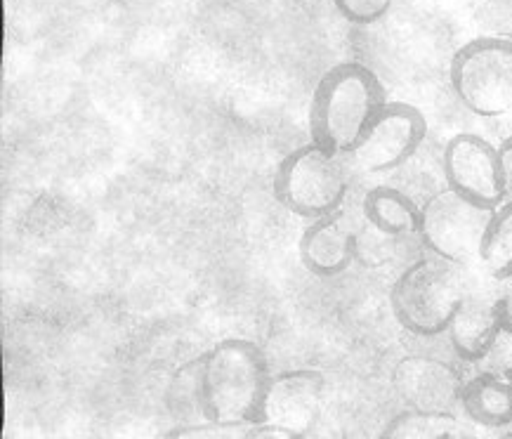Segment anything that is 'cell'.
<instances>
[{"instance_id": "13", "label": "cell", "mask_w": 512, "mask_h": 439, "mask_svg": "<svg viewBox=\"0 0 512 439\" xmlns=\"http://www.w3.org/2000/svg\"><path fill=\"white\" fill-rule=\"evenodd\" d=\"M461 409L482 428H508L512 425V380L479 371L463 385Z\"/></svg>"}, {"instance_id": "15", "label": "cell", "mask_w": 512, "mask_h": 439, "mask_svg": "<svg viewBox=\"0 0 512 439\" xmlns=\"http://www.w3.org/2000/svg\"><path fill=\"white\" fill-rule=\"evenodd\" d=\"M201 357H194L177 366L170 376L166 392H163V404L170 418L177 425L206 423V409H203V390H201Z\"/></svg>"}, {"instance_id": "25", "label": "cell", "mask_w": 512, "mask_h": 439, "mask_svg": "<svg viewBox=\"0 0 512 439\" xmlns=\"http://www.w3.org/2000/svg\"><path fill=\"white\" fill-rule=\"evenodd\" d=\"M498 439H512V428H510L508 432H503V435H501V437H498Z\"/></svg>"}, {"instance_id": "5", "label": "cell", "mask_w": 512, "mask_h": 439, "mask_svg": "<svg viewBox=\"0 0 512 439\" xmlns=\"http://www.w3.org/2000/svg\"><path fill=\"white\" fill-rule=\"evenodd\" d=\"M451 88L458 102L482 119L512 111V36L472 38L451 57Z\"/></svg>"}, {"instance_id": "24", "label": "cell", "mask_w": 512, "mask_h": 439, "mask_svg": "<svg viewBox=\"0 0 512 439\" xmlns=\"http://www.w3.org/2000/svg\"><path fill=\"white\" fill-rule=\"evenodd\" d=\"M444 439H475V437H470V435H465V432H461V430H454V432H451V435H446Z\"/></svg>"}, {"instance_id": "11", "label": "cell", "mask_w": 512, "mask_h": 439, "mask_svg": "<svg viewBox=\"0 0 512 439\" xmlns=\"http://www.w3.org/2000/svg\"><path fill=\"white\" fill-rule=\"evenodd\" d=\"M357 229L336 211L312 220L300 237V260L314 277H338L357 258Z\"/></svg>"}, {"instance_id": "9", "label": "cell", "mask_w": 512, "mask_h": 439, "mask_svg": "<svg viewBox=\"0 0 512 439\" xmlns=\"http://www.w3.org/2000/svg\"><path fill=\"white\" fill-rule=\"evenodd\" d=\"M463 385L461 373L437 357H404L392 371V388L406 409L430 414H454L461 406Z\"/></svg>"}, {"instance_id": "2", "label": "cell", "mask_w": 512, "mask_h": 439, "mask_svg": "<svg viewBox=\"0 0 512 439\" xmlns=\"http://www.w3.org/2000/svg\"><path fill=\"white\" fill-rule=\"evenodd\" d=\"M201 390L206 418L215 423H262L269 364L258 343L227 338L201 355Z\"/></svg>"}, {"instance_id": "3", "label": "cell", "mask_w": 512, "mask_h": 439, "mask_svg": "<svg viewBox=\"0 0 512 439\" xmlns=\"http://www.w3.org/2000/svg\"><path fill=\"white\" fill-rule=\"evenodd\" d=\"M465 296L468 288L458 265L432 255L399 274L390 291V307L402 329L413 336L432 338L449 331Z\"/></svg>"}, {"instance_id": "7", "label": "cell", "mask_w": 512, "mask_h": 439, "mask_svg": "<svg viewBox=\"0 0 512 439\" xmlns=\"http://www.w3.org/2000/svg\"><path fill=\"white\" fill-rule=\"evenodd\" d=\"M428 135L423 111L409 102H387L350 154L364 173H387L411 159Z\"/></svg>"}, {"instance_id": "1", "label": "cell", "mask_w": 512, "mask_h": 439, "mask_svg": "<svg viewBox=\"0 0 512 439\" xmlns=\"http://www.w3.org/2000/svg\"><path fill=\"white\" fill-rule=\"evenodd\" d=\"M387 104L380 78L361 62H340L321 76L310 104V137L328 152L350 154Z\"/></svg>"}, {"instance_id": "4", "label": "cell", "mask_w": 512, "mask_h": 439, "mask_svg": "<svg viewBox=\"0 0 512 439\" xmlns=\"http://www.w3.org/2000/svg\"><path fill=\"white\" fill-rule=\"evenodd\" d=\"M343 154L328 152L317 142L303 144L284 156L272 180V192L288 213L317 220L340 211L350 180Z\"/></svg>"}, {"instance_id": "17", "label": "cell", "mask_w": 512, "mask_h": 439, "mask_svg": "<svg viewBox=\"0 0 512 439\" xmlns=\"http://www.w3.org/2000/svg\"><path fill=\"white\" fill-rule=\"evenodd\" d=\"M458 428L454 414L406 409L385 423L378 439H444Z\"/></svg>"}, {"instance_id": "21", "label": "cell", "mask_w": 512, "mask_h": 439, "mask_svg": "<svg viewBox=\"0 0 512 439\" xmlns=\"http://www.w3.org/2000/svg\"><path fill=\"white\" fill-rule=\"evenodd\" d=\"M498 163H501L503 178V203L512 201V135L498 144Z\"/></svg>"}, {"instance_id": "12", "label": "cell", "mask_w": 512, "mask_h": 439, "mask_svg": "<svg viewBox=\"0 0 512 439\" xmlns=\"http://www.w3.org/2000/svg\"><path fill=\"white\" fill-rule=\"evenodd\" d=\"M501 329L503 319L494 293L484 296V293L468 291V296L458 307L456 317L446 333H449L451 347H454L456 355L463 362L477 364L479 359L487 355V350Z\"/></svg>"}, {"instance_id": "22", "label": "cell", "mask_w": 512, "mask_h": 439, "mask_svg": "<svg viewBox=\"0 0 512 439\" xmlns=\"http://www.w3.org/2000/svg\"><path fill=\"white\" fill-rule=\"evenodd\" d=\"M494 281H496L494 298H496V303H498V310H501L503 326H508V329H512V274H510V277L494 279Z\"/></svg>"}, {"instance_id": "14", "label": "cell", "mask_w": 512, "mask_h": 439, "mask_svg": "<svg viewBox=\"0 0 512 439\" xmlns=\"http://www.w3.org/2000/svg\"><path fill=\"white\" fill-rule=\"evenodd\" d=\"M364 218L378 234L385 237H409L418 234L420 208L409 194L395 187H373L364 196Z\"/></svg>"}, {"instance_id": "10", "label": "cell", "mask_w": 512, "mask_h": 439, "mask_svg": "<svg viewBox=\"0 0 512 439\" xmlns=\"http://www.w3.org/2000/svg\"><path fill=\"white\" fill-rule=\"evenodd\" d=\"M326 380L314 369L281 371L272 376L262 409V423L279 425L307 437L319 421Z\"/></svg>"}, {"instance_id": "23", "label": "cell", "mask_w": 512, "mask_h": 439, "mask_svg": "<svg viewBox=\"0 0 512 439\" xmlns=\"http://www.w3.org/2000/svg\"><path fill=\"white\" fill-rule=\"evenodd\" d=\"M244 439H305V437L298 435V432L279 428V425L258 423V425H251V428H248Z\"/></svg>"}, {"instance_id": "6", "label": "cell", "mask_w": 512, "mask_h": 439, "mask_svg": "<svg viewBox=\"0 0 512 439\" xmlns=\"http://www.w3.org/2000/svg\"><path fill=\"white\" fill-rule=\"evenodd\" d=\"M494 208L479 206L451 187L437 192L420 208L418 237L437 258L463 267L479 260Z\"/></svg>"}, {"instance_id": "16", "label": "cell", "mask_w": 512, "mask_h": 439, "mask_svg": "<svg viewBox=\"0 0 512 439\" xmlns=\"http://www.w3.org/2000/svg\"><path fill=\"white\" fill-rule=\"evenodd\" d=\"M479 262L491 279H503L512 274V201L501 203L491 215Z\"/></svg>"}, {"instance_id": "19", "label": "cell", "mask_w": 512, "mask_h": 439, "mask_svg": "<svg viewBox=\"0 0 512 439\" xmlns=\"http://www.w3.org/2000/svg\"><path fill=\"white\" fill-rule=\"evenodd\" d=\"M479 371L491 373V376L512 380V329L503 326L498 331V336L491 347L487 350V355L477 362Z\"/></svg>"}, {"instance_id": "18", "label": "cell", "mask_w": 512, "mask_h": 439, "mask_svg": "<svg viewBox=\"0 0 512 439\" xmlns=\"http://www.w3.org/2000/svg\"><path fill=\"white\" fill-rule=\"evenodd\" d=\"M251 425L246 423H194V425H177L163 439H244Z\"/></svg>"}, {"instance_id": "8", "label": "cell", "mask_w": 512, "mask_h": 439, "mask_svg": "<svg viewBox=\"0 0 512 439\" xmlns=\"http://www.w3.org/2000/svg\"><path fill=\"white\" fill-rule=\"evenodd\" d=\"M446 187L479 206L496 208L503 203V178L498 147L475 133L454 135L444 147Z\"/></svg>"}, {"instance_id": "20", "label": "cell", "mask_w": 512, "mask_h": 439, "mask_svg": "<svg viewBox=\"0 0 512 439\" xmlns=\"http://www.w3.org/2000/svg\"><path fill=\"white\" fill-rule=\"evenodd\" d=\"M333 3L350 24L371 26L390 12L395 0H333Z\"/></svg>"}]
</instances>
